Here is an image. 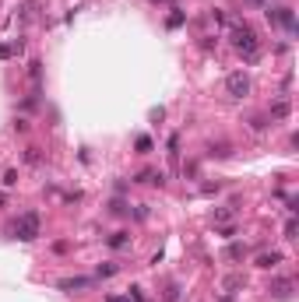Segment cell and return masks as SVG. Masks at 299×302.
I'll use <instances>...</instances> for the list:
<instances>
[{
    "mask_svg": "<svg viewBox=\"0 0 299 302\" xmlns=\"http://www.w3.org/2000/svg\"><path fill=\"white\" fill-rule=\"evenodd\" d=\"M229 39H233L236 53H239L246 63L260 60V39H257V32H253L246 21H236V18H233V25H229Z\"/></svg>",
    "mask_w": 299,
    "mask_h": 302,
    "instance_id": "1",
    "label": "cell"
},
{
    "mask_svg": "<svg viewBox=\"0 0 299 302\" xmlns=\"http://www.w3.org/2000/svg\"><path fill=\"white\" fill-rule=\"evenodd\" d=\"M14 236H18L21 243L39 239V214H35V211H25V214L14 221Z\"/></svg>",
    "mask_w": 299,
    "mask_h": 302,
    "instance_id": "2",
    "label": "cell"
},
{
    "mask_svg": "<svg viewBox=\"0 0 299 302\" xmlns=\"http://www.w3.org/2000/svg\"><path fill=\"white\" fill-rule=\"evenodd\" d=\"M226 92H229V99H246V95H250L246 70H233V74H229V78H226Z\"/></svg>",
    "mask_w": 299,
    "mask_h": 302,
    "instance_id": "3",
    "label": "cell"
},
{
    "mask_svg": "<svg viewBox=\"0 0 299 302\" xmlns=\"http://www.w3.org/2000/svg\"><path fill=\"white\" fill-rule=\"evenodd\" d=\"M289 112H292V102H289L285 95L271 102V120H285V116H289Z\"/></svg>",
    "mask_w": 299,
    "mask_h": 302,
    "instance_id": "4",
    "label": "cell"
},
{
    "mask_svg": "<svg viewBox=\"0 0 299 302\" xmlns=\"http://www.w3.org/2000/svg\"><path fill=\"white\" fill-rule=\"evenodd\" d=\"M278 263H282V253H278V250H271V253H260V256H257V267H264V271H275Z\"/></svg>",
    "mask_w": 299,
    "mask_h": 302,
    "instance_id": "5",
    "label": "cell"
},
{
    "mask_svg": "<svg viewBox=\"0 0 299 302\" xmlns=\"http://www.w3.org/2000/svg\"><path fill=\"white\" fill-rule=\"evenodd\" d=\"M271 295H275V299H289V295H292V281H289V278L271 281Z\"/></svg>",
    "mask_w": 299,
    "mask_h": 302,
    "instance_id": "6",
    "label": "cell"
},
{
    "mask_svg": "<svg viewBox=\"0 0 299 302\" xmlns=\"http://www.w3.org/2000/svg\"><path fill=\"white\" fill-rule=\"evenodd\" d=\"M88 285H92V278H63V281H60L63 292H81V288H88Z\"/></svg>",
    "mask_w": 299,
    "mask_h": 302,
    "instance_id": "7",
    "label": "cell"
},
{
    "mask_svg": "<svg viewBox=\"0 0 299 302\" xmlns=\"http://www.w3.org/2000/svg\"><path fill=\"white\" fill-rule=\"evenodd\" d=\"M243 285H246V278H243V274H233V278H226V292H229V295H233L236 288H243Z\"/></svg>",
    "mask_w": 299,
    "mask_h": 302,
    "instance_id": "8",
    "label": "cell"
},
{
    "mask_svg": "<svg viewBox=\"0 0 299 302\" xmlns=\"http://www.w3.org/2000/svg\"><path fill=\"white\" fill-rule=\"evenodd\" d=\"M109 246H113V250L127 246V232H113V236H109Z\"/></svg>",
    "mask_w": 299,
    "mask_h": 302,
    "instance_id": "9",
    "label": "cell"
},
{
    "mask_svg": "<svg viewBox=\"0 0 299 302\" xmlns=\"http://www.w3.org/2000/svg\"><path fill=\"white\" fill-rule=\"evenodd\" d=\"M25 162L28 165H39L43 158H39V148H25Z\"/></svg>",
    "mask_w": 299,
    "mask_h": 302,
    "instance_id": "10",
    "label": "cell"
},
{
    "mask_svg": "<svg viewBox=\"0 0 299 302\" xmlns=\"http://www.w3.org/2000/svg\"><path fill=\"white\" fill-rule=\"evenodd\" d=\"M250 130H253V134L268 130V120H264V116H253V120H250Z\"/></svg>",
    "mask_w": 299,
    "mask_h": 302,
    "instance_id": "11",
    "label": "cell"
},
{
    "mask_svg": "<svg viewBox=\"0 0 299 302\" xmlns=\"http://www.w3.org/2000/svg\"><path fill=\"white\" fill-rule=\"evenodd\" d=\"M243 253H246V246H239V243H236V246H229V250H226V256H229V260H239V256H243Z\"/></svg>",
    "mask_w": 299,
    "mask_h": 302,
    "instance_id": "12",
    "label": "cell"
},
{
    "mask_svg": "<svg viewBox=\"0 0 299 302\" xmlns=\"http://www.w3.org/2000/svg\"><path fill=\"white\" fill-rule=\"evenodd\" d=\"M176 155H179V137L173 134V137H169V158L176 162Z\"/></svg>",
    "mask_w": 299,
    "mask_h": 302,
    "instance_id": "13",
    "label": "cell"
},
{
    "mask_svg": "<svg viewBox=\"0 0 299 302\" xmlns=\"http://www.w3.org/2000/svg\"><path fill=\"white\" fill-rule=\"evenodd\" d=\"M120 267H117V263H106V267H99V278H113Z\"/></svg>",
    "mask_w": 299,
    "mask_h": 302,
    "instance_id": "14",
    "label": "cell"
},
{
    "mask_svg": "<svg viewBox=\"0 0 299 302\" xmlns=\"http://www.w3.org/2000/svg\"><path fill=\"white\" fill-rule=\"evenodd\" d=\"M183 21H186L183 11H173V14H169V28H176V25H183Z\"/></svg>",
    "mask_w": 299,
    "mask_h": 302,
    "instance_id": "15",
    "label": "cell"
},
{
    "mask_svg": "<svg viewBox=\"0 0 299 302\" xmlns=\"http://www.w3.org/2000/svg\"><path fill=\"white\" fill-rule=\"evenodd\" d=\"M229 218H233V207H218L215 211V221H229Z\"/></svg>",
    "mask_w": 299,
    "mask_h": 302,
    "instance_id": "16",
    "label": "cell"
},
{
    "mask_svg": "<svg viewBox=\"0 0 299 302\" xmlns=\"http://www.w3.org/2000/svg\"><path fill=\"white\" fill-rule=\"evenodd\" d=\"M285 239H296V218L285 221Z\"/></svg>",
    "mask_w": 299,
    "mask_h": 302,
    "instance_id": "17",
    "label": "cell"
},
{
    "mask_svg": "<svg viewBox=\"0 0 299 302\" xmlns=\"http://www.w3.org/2000/svg\"><path fill=\"white\" fill-rule=\"evenodd\" d=\"M14 183H18V172L7 169V172H4V186H14Z\"/></svg>",
    "mask_w": 299,
    "mask_h": 302,
    "instance_id": "18",
    "label": "cell"
},
{
    "mask_svg": "<svg viewBox=\"0 0 299 302\" xmlns=\"http://www.w3.org/2000/svg\"><path fill=\"white\" fill-rule=\"evenodd\" d=\"M176 299H179V288H176V285H169V292H166V302H176Z\"/></svg>",
    "mask_w": 299,
    "mask_h": 302,
    "instance_id": "19",
    "label": "cell"
},
{
    "mask_svg": "<svg viewBox=\"0 0 299 302\" xmlns=\"http://www.w3.org/2000/svg\"><path fill=\"white\" fill-rule=\"evenodd\" d=\"M137 151H141V155H144V151H152V141H148V137H141V141H137Z\"/></svg>",
    "mask_w": 299,
    "mask_h": 302,
    "instance_id": "20",
    "label": "cell"
},
{
    "mask_svg": "<svg viewBox=\"0 0 299 302\" xmlns=\"http://www.w3.org/2000/svg\"><path fill=\"white\" fill-rule=\"evenodd\" d=\"M106 302H130V295H109Z\"/></svg>",
    "mask_w": 299,
    "mask_h": 302,
    "instance_id": "21",
    "label": "cell"
}]
</instances>
